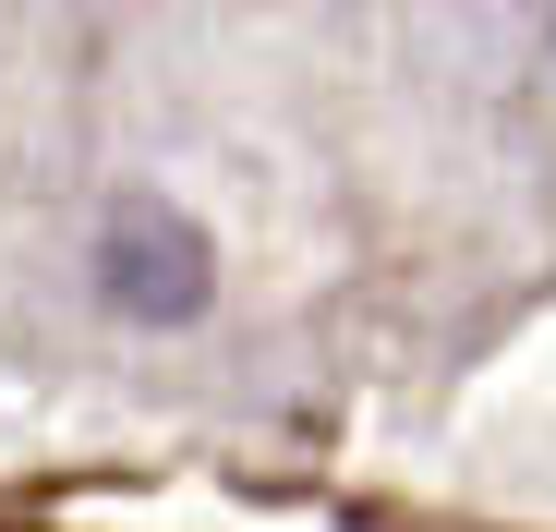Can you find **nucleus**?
<instances>
[{
  "mask_svg": "<svg viewBox=\"0 0 556 532\" xmlns=\"http://www.w3.org/2000/svg\"><path fill=\"white\" fill-rule=\"evenodd\" d=\"M206 279H218L206 230L181 218V206H157V194H134V206L98 230V291H110L122 315H146V327H194V315H206Z\"/></svg>",
  "mask_w": 556,
  "mask_h": 532,
  "instance_id": "nucleus-1",
  "label": "nucleus"
}]
</instances>
